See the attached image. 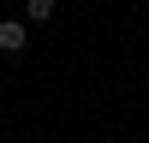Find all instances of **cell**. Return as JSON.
Masks as SVG:
<instances>
[{
  "label": "cell",
  "instance_id": "1",
  "mask_svg": "<svg viewBox=\"0 0 149 143\" xmlns=\"http://www.w3.org/2000/svg\"><path fill=\"white\" fill-rule=\"evenodd\" d=\"M24 42H30V30L18 18H0V54H24Z\"/></svg>",
  "mask_w": 149,
  "mask_h": 143
},
{
  "label": "cell",
  "instance_id": "2",
  "mask_svg": "<svg viewBox=\"0 0 149 143\" xmlns=\"http://www.w3.org/2000/svg\"><path fill=\"white\" fill-rule=\"evenodd\" d=\"M24 12H30V24H48L60 12V0H24Z\"/></svg>",
  "mask_w": 149,
  "mask_h": 143
}]
</instances>
